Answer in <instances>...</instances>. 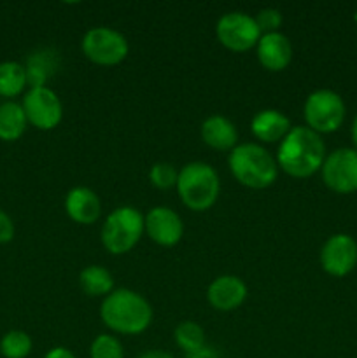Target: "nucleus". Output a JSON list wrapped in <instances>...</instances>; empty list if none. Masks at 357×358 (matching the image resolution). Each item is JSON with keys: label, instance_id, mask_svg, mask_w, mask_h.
I'll return each mask as SVG.
<instances>
[{"label": "nucleus", "instance_id": "nucleus-1", "mask_svg": "<svg viewBox=\"0 0 357 358\" xmlns=\"http://www.w3.org/2000/svg\"><path fill=\"white\" fill-rule=\"evenodd\" d=\"M276 164L294 178H308L317 173L326 159V145L321 135L307 126H293L279 143Z\"/></svg>", "mask_w": 357, "mask_h": 358}, {"label": "nucleus", "instance_id": "nucleus-2", "mask_svg": "<svg viewBox=\"0 0 357 358\" xmlns=\"http://www.w3.org/2000/svg\"><path fill=\"white\" fill-rule=\"evenodd\" d=\"M100 318L105 327L115 334L136 336L147 331L153 322V308L135 290L114 289L102 301Z\"/></svg>", "mask_w": 357, "mask_h": 358}, {"label": "nucleus", "instance_id": "nucleus-3", "mask_svg": "<svg viewBox=\"0 0 357 358\" xmlns=\"http://www.w3.org/2000/svg\"><path fill=\"white\" fill-rule=\"evenodd\" d=\"M230 171L248 189H266L279 177L276 159L259 143H238L227 157Z\"/></svg>", "mask_w": 357, "mask_h": 358}, {"label": "nucleus", "instance_id": "nucleus-4", "mask_svg": "<svg viewBox=\"0 0 357 358\" xmlns=\"http://www.w3.org/2000/svg\"><path fill=\"white\" fill-rule=\"evenodd\" d=\"M177 192L181 201L192 212H206L216 205L220 192L217 171L203 161H192L181 168L177 178Z\"/></svg>", "mask_w": 357, "mask_h": 358}, {"label": "nucleus", "instance_id": "nucleus-5", "mask_svg": "<svg viewBox=\"0 0 357 358\" xmlns=\"http://www.w3.org/2000/svg\"><path fill=\"white\" fill-rule=\"evenodd\" d=\"M146 233L144 215L133 206H119L112 210L102 226V243L112 255H122L132 250Z\"/></svg>", "mask_w": 357, "mask_h": 358}, {"label": "nucleus", "instance_id": "nucleus-6", "mask_svg": "<svg viewBox=\"0 0 357 358\" xmlns=\"http://www.w3.org/2000/svg\"><path fill=\"white\" fill-rule=\"evenodd\" d=\"M307 128L315 133H332L343 124L345 103L342 96L331 90H317L308 94L303 107Z\"/></svg>", "mask_w": 357, "mask_h": 358}, {"label": "nucleus", "instance_id": "nucleus-7", "mask_svg": "<svg viewBox=\"0 0 357 358\" xmlns=\"http://www.w3.org/2000/svg\"><path fill=\"white\" fill-rule=\"evenodd\" d=\"M80 48L90 62L102 66L121 63L128 56L130 49L125 35L108 27H97L88 30L80 42Z\"/></svg>", "mask_w": 357, "mask_h": 358}, {"label": "nucleus", "instance_id": "nucleus-8", "mask_svg": "<svg viewBox=\"0 0 357 358\" xmlns=\"http://www.w3.org/2000/svg\"><path fill=\"white\" fill-rule=\"evenodd\" d=\"M216 35L217 41L230 51L245 52L258 45L262 34L255 23V17L240 10H233L219 17L216 24Z\"/></svg>", "mask_w": 357, "mask_h": 358}, {"label": "nucleus", "instance_id": "nucleus-9", "mask_svg": "<svg viewBox=\"0 0 357 358\" xmlns=\"http://www.w3.org/2000/svg\"><path fill=\"white\" fill-rule=\"evenodd\" d=\"M24 115H27L28 124L35 126L42 131L55 129L62 122L63 117V105L59 101L58 94L48 86L30 87L24 93L23 101H21Z\"/></svg>", "mask_w": 357, "mask_h": 358}, {"label": "nucleus", "instance_id": "nucleus-10", "mask_svg": "<svg viewBox=\"0 0 357 358\" xmlns=\"http://www.w3.org/2000/svg\"><path fill=\"white\" fill-rule=\"evenodd\" d=\"M322 180L331 191L338 194H350L357 191V150L336 149L326 156L321 168Z\"/></svg>", "mask_w": 357, "mask_h": 358}, {"label": "nucleus", "instance_id": "nucleus-11", "mask_svg": "<svg viewBox=\"0 0 357 358\" xmlns=\"http://www.w3.org/2000/svg\"><path fill=\"white\" fill-rule=\"evenodd\" d=\"M321 266L328 275L346 276L357 266V243L349 234H332L321 250Z\"/></svg>", "mask_w": 357, "mask_h": 358}, {"label": "nucleus", "instance_id": "nucleus-12", "mask_svg": "<svg viewBox=\"0 0 357 358\" xmlns=\"http://www.w3.org/2000/svg\"><path fill=\"white\" fill-rule=\"evenodd\" d=\"M144 227L154 243L161 247H174L184 234L181 215L168 206H156L144 217Z\"/></svg>", "mask_w": 357, "mask_h": 358}, {"label": "nucleus", "instance_id": "nucleus-13", "mask_svg": "<svg viewBox=\"0 0 357 358\" xmlns=\"http://www.w3.org/2000/svg\"><path fill=\"white\" fill-rule=\"evenodd\" d=\"M247 285L234 275L217 276L206 290L210 306L217 311H233L247 299Z\"/></svg>", "mask_w": 357, "mask_h": 358}, {"label": "nucleus", "instance_id": "nucleus-14", "mask_svg": "<svg viewBox=\"0 0 357 358\" xmlns=\"http://www.w3.org/2000/svg\"><path fill=\"white\" fill-rule=\"evenodd\" d=\"M255 52H258L259 63L270 72L286 70L293 62V45L289 38L280 31L261 35L255 45Z\"/></svg>", "mask_w": 357, "mask_h": 358}, {"label": "nucleus", "instance_id": "nucleus-15", "mask_svg": "<svg viewBox=\"0 0 357 358\" xmlns=\"http://www.w3.org/2000/svg\"><path fill=\"white\" fill-rule=\"evenodd\" d=\"M65 212L74 222L90 226L97 222L102 213L100 198L88 187H74L65 198Z\"/></svg>", "mask_w": 357, "mask_h": 358}, {"label": "nucleus", "instance_id": "nucleus-16", "mask_svg": "<svg viewBox=\"0 0 357 358\" xmlns=\"http://www.w3.org/2000/svg\"><path fill=\"white\" fill-rule=\"evenodd\" d=\"M251 129L252 135L261 140L262 143H280L293 129V126L286 114L275 110V108H266L252 117Z\"/></svg>", "mask_w": 357, "mask_h": 358}, {"label": "nucleus", "instance_id": "nucleus-17", "mask_svg": "<svg viewBox=\"0 0 357 358\" xmlns=\"http://www.w3.org/2000/svg\"><path fill=\"white\" fill-rule=\"evenodd\" d=\"M202 140L216 150H233L238 145V129L224 115H210L202 124Z\"/></svg>", "mask_w": 357, "mask_h": 358}, {"label": "nucleus", "instance_id": "nucleus-18", "mask_svg": "<svg viewBox=\"0 0 357 358\" xmlns=\"http://www.w3.org/2000/svg\"><path fill=\"white\" fill-rule=\"evenodd\" d=\"M27 115L21 103L7 100L0 103V140L4 142H16L27 131Z\"/></svg>", "mask_w": 357, "mask_h": 358}, {"label": "nucleus", "instance_id": "nucleus-19", "mask_svg": "<svg viewBox=\"0 0 357 358\" xmlns=\"http://www.w3.org/2000/svg\"><path fill=\"white\" fill-rule=\"evenodd\" d=\"M79 285L90 297H107L114 290V278L104 266H86L79 273Z\"/></svg>", "mask_w": 357, "mask_h": 358}, {"label": "nucleus", "instance_id": "nucleus-20", "mask_svg": "<svg viewBox=\"0 0 357 358\" xmlns=\"http://www.w3.org/2000/svg\"><path fill=\"white\" fill-rule=\"evenodd\" d=\"M28 84L27 69L18 62L0 63V96L14 98L23 93Z\"/></svg>", "mask_w": 357, "mask_h": 358}, {"label": "nucleus", "instance_id": "nucleus-21", "mask_svg": "<svg viewBox=\"0 0 357 358\" xmlns=\"http://www.w3.org/2000/svg\"><path fill=\"white\" fill-rule=\"evenodd\" d=\"M174 339L175 345L186 352L188 355H195V353L202 352L205 348L206 336L203 331L202 325H198L196 322L186 320L182 324H178L174 331Z\"/></svg>", "mask_w": 357, "mask_h": 358}, {"label": "nucleus", "instance_id": "nucleus-22", "mask_svg": "<svg viewBox=\"0 0 357 358\" xmlns=\"http://www.w3.org/2000/svg\"><path fill=\"white\" fill-rule=\"evenodd\" d=\"M31 348L34 343L24 331H9L0 339V355L6 358H27Z\"/></svg>", "mask_w": 357, "mask_h": 358}, {"label": "nucleus", "instance_id": "nucleus-23", "mask_svg": "<svg viewBox=\"0 0 357 358\" xmlns=\"http://www.w3.org/2000/svg\"><path fill=\"white\" fill-rule=\"evenodd\" d=\"M91 358H125L122 343L115 336L100 334L93 339L90 346Z\"/></svg>", "mask_w": 357, "mask_h": 358}, {"label": "nucleus", "instance_id": "nucleus-24", "mask_svg": "<svg viewBox=\"0 0 357 358\" xmlns=\"http://www.w3.org/2000/svg\"><path fill=\"white\" fill-rule=\"evenodd\" d=\"M178 178V170L170 163H156L153 164L149 171V180L154 187L161 189H172L177 185Z\"/></svg>", "mask_w": 357, "mask_h": 358}, {"label": "nucleus", "instance_id": "nucleus-25", "mask_svg": "<svg viewBox=\"0 0 357 358\" xmlns=\"http://www.w3.org/2000/svg\"><path fill=\"white\" fill-rule=\"evenodd\" d=\"M255 23L262 35L273 34V31H279L280 24H282V14L276 9H262L255 16Z\"/></svg>", "mask_w": 357, "mask_h": 358}, {"label": "nucleus", "instance_id": "nucleus-26", "mask_svg": "<svg viewBox=\"0 0 357 358\" xmlns=\"http://www.w3.org/2000/svg\"><path fill=\"white\" fill-rule=\"evenodd\" d=\"M14 233H16V229H14L13 219L0 208V245H6L9 241H13Z\"/></svg>", "mask_w": 357, "mask_h": 358}, {"label": "nucleus", "instance_id": "nucleus-27", "mask_svg": "<svg viewBox=\"0 0 357 358\" xmlns=\"http://www.w3.org/2000/svg\"><path fill=\"white\" fill-rule=\"evenodd\" d=\"M44 358H76V355L65 346H56V348L49 350Z\"/></svg>", "mask_w": 357, "mask_h": 358}, {"label": "nucleus", "instance_id": "nucleus-28", "mask_svg": "<svg viewBox=\"0 0 357 358\" xmlns=\"http://www.w3.org/2000/svg\"><path fill=\"white\" fill-rule=\"evenodd\" d=\"M139 358H174V357L167 352H161V350H149V352L142 353Z\"/></svg>", "mask_w": 357, "mask_h": 358}, {"label": "nucleus", "instance_id": "nucleus-29", "mask_svg": "<svg viewBox=\"0 0 357 358\" xmlns=\"http://www.w3.org/2000/svg\"><path fill=\"white\" fill-rule=\"evenodd\" d=\"M352 140H354V145H356V150H357V115H356V119H354V124H352Z\"/></svg>", "mask_w": 357, "mask_h": 358}]
</instances>
